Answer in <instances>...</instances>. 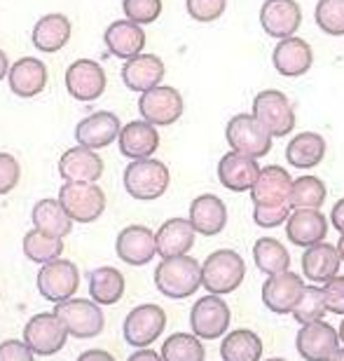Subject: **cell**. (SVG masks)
Instances as JSON below:
<instances>
[{"label": "cell", "instance_id": "obj_1", "mask_svg": "<svg viewBox=\"0 0 344 361\" xmlns=\"http://www.w3.org/2000/svg\"><path fill=\"white\" fill-rule=\"evenodd\" d=\"M155 286L167 298H190L202 286V265L192 256L162 258V263L155 268Z\"/></svg>", "mask_w": 344, "mask_h": 361}, {"label": "cell", "instance_id": "obj_2", "mask_svg": "<svg viewBox=\"0 0 344 361\" xmlns=\"http://www.w3.org/2000/svg\"><path fill=\"white\" fill-rule=\"evenodd\" d=\"M246 263L236 251L218 249L202 263V286L213 295L232 293L241 286Z\"/></svg>", "mask_w": 344, "mask_h": 361}, {"label": "cell", "instance_id": "obj_3", "mask_svg": "<svg viewBox=\"0 0 344 361\" xmlns=\"http://www.w3.org/2000/svg\"><path fill=\"white\" fill-rule=\"evenodd\" d=\"M169 180H171L169 167L164 162L155 160V157L134 160L125 169V190L134 200L141 202L160 200L169 190Z\"/></svg>", "mask_w": 344, "mask_h": 361}, {"label": "cell", "instance_id": "obj_4", "mask_svg": "<svg viewBox=\"0 0 344 361\" xmlns=\"http://www.w3.org/2000/svg\"><path fill=\"white\" fill-rule=\"evenodd\" d=\"M225 139L229 148L236 150V153L260 160L272 150V139L274 136L260 125V120L253 113H239L234 118H229L225 127Z\"/></svg>", "mask_w": 344, "mask_h": 361}, {"label": "cell", "instance_id": "obj_5", "mask_svg": "<svg viewBox=\"0 0 344 361\" xmlns=\"http://www.w3.org/2000/svg\"><path fill=\"white\" fill-rule=\"evenodd\" d=\"M253 115L274 139H281L295 129V108L279 90H265L257 94L253 99Z\"/></svg>", "mask_w": 344, "mask_h": 361}, {"label": "cell", "instance_id": "obj_6", "mask_svg": "<svg viewBox=\"0 0 344 361\" xmlns=\"http://www.w3.org/2000/svg\"><path fill=\"white\" fill-rule=\"evenodd\" d=\"M59 202L73 223H94L106 212V192L96 183H63Z\"/></svg>", "mask_w": 344, "mask_h": 361}, {"label": "cell", "instance_id": "obj_7", "mask_svg": "<svg viewBox=\"0 0 344 361\" xmlns=\"http://www.w3.org/2000/svg\"><path fill=\"white\" fill-rule=\"evenodd\" d=\"M54 314L63 322L68 334L73 338H96L106 326L103 312L98 302L87 298H68L54 307Z\"/></svg>", "mask_w": 344, "mask_h": 361}, {"label": "cell", "instance_id": "obj_8", "mask_svg": "<svg viewBox=\"0 0 344 361\" xmlns=\"http://www.w3.org/2000/svg\"><path fill=\"white\" fill-rule=\"evenodd\" d=\"M68 336V329L54 312H40L31 317L24 329V343L33 350V355L40 357H52L61 352Z\"/></svg>", "mask_w": 344, "mask_h": 361}, {"label": "cell", "instance_id": "obj_9", "mask_svg": "<svg viewBox=\"0 0 344 361\" xmlns=\"http://www.w3.org/2000/svg\"><path fill=\"white\" fill-rule=\"evenodd\" d=\"M229 322H232V312L220 295H204L190 310L192 334L202 341H216V338L225 336L229 331Z\"/></svg>", "mask_w": 344, "mask_h": 361}, {"label": "cell", "instance_id": "obj_10", "mask_svg": "<svg viewBox=\"0 0 344 361\" xmlns=\"http://www.w3.org/2000/svg\"><path fill=\"white\" fill-rule=\"evenodd\" d=\"M183 111H185V101L181 97V92L176 87H167V85L143 92L139 99L141 118L155 127L174 125V122L181 120Z\"/></svg>", "mask_w": 344, "mask_h": 361}, {"label": "cell", "instance_id": "obj_11", "mask_svg": "<svg viewBox=\"0 0 344 361\" xmlns=\"http://www.w3.org/2000/svg\"><path fill=\"white\" fill-rule=\"evenodd\" d=\"M164 329H167V312L155 302H146L127 314L125 341L136 350H146L164 334Z\"/></svg>", "mask_w": 344, "mask_h": 361}, {"label": "cell", "instance_id": "obj_12", "mask_svg": "<svg viewBox=\"0 0 344 361\" xmlns=\"http://www.w3.org/2000/svg\"><path fill=\"white\" fill-rule=\"evenodd\" d=\"M77 286H80V270L73 261H66V258L42 265L38 272V293L56 305L73 298Z\"/></svg>", "mask_w": 344, "mask_h": 361}, {"label": "cell", "instance_id": "obj_13", "mask_svg": "<svg viewBox=\"0 0 344 361\" xmlns=\"http://www.w3.org/2000/svg\"><path fill=\"white\" fill-rule=\"evenodd\" d=\"M106 87H108V78L101 63L91 59H77L66 71V90L75 101L91 104V101L101 99Z\"/></svg>", "mask_w": 344, "mask_h": 361}, {"label": "cell", "instance_id": "obj_14", "mask_svg": "<svg viewBox=\"0 0 344 361\" xmlns=\"http://www.w3.org/2000/svg\"><path fill=\"white\" fill-rule=\"evenodd\" d=\"M295 350L305 361H331V357L340 350V334L326 322L305 324L298 331Z\"/></svg>", "mask_w": 344, "mask_h": 361}, {"label": "cell", "instance_id": "obj_15", "mask_svg": "<svg viewBox=\"0 0 344 361\" xmlns=\"http://www.w3.org/2000/svg\"><path fill=\"white\" fill-rule=\"evenodd\" d=\"M120 132H122V122L117 115L110 111H96L77 122L75 141H77V146L101 150L117 141Z\"/></svg>", "mask_w": 344, "mask_h": 361}, {"label": "cell", "instance_id": "obj_16", "mask_svg": "<svg viewBox=\"0 0 344 361\" xmlns=\"http://www.w3.org/2000/svg\"><path fill=\"white\" fill-rule=\"evenodd\" d=\"M293 178L284 167L269 164L260 171L255 185L250 188V200L253 207H286L293 204Z\"/></svg>", "mask_w": 344, "mask_h": 361}, {"label": "cell", "instance_id": "obj_17", "mask_svg": "<svg viewBox=\"0 0 344 361\" xmlns=\"http://www.w3.org/2000/svg\"><path fill=\"white\" fill-rule=\"evenodd\" d=\"M260 24L269 38H291L300 31L302 10L298 0H265L260 7Z\"/></svg>", "mask_w": 344, "mask_h": 361}, {"label": "cell", "instance_id": "obj_18", "mask_svg": "<svg viewBox=\"0 0 344 361\" xmlns=\"http://www.w3.org/2000/svg\"><path fill=\"white\" fill-rule=\"evenodd\" d=\"M305 291V281L300 274L286 270L281 274H272L262 284V302L276 314H293L300 295Z\"/></svg>", "mask_w": 344, "mask_h": 361}, {"label": "cell", "instance_id": "obj_19", "mask_svg": "<svg viewBox=\"0 0 344 361\" xmlns=\"http://www.w3.org/2000/svg\"><path fill=\"white\" fill-rule=\"evenodd\" d=\"M115 251L127 265L141 268L153 261L157 254V235L146 226H127L117 235Z\"/></svg>", "mask_w": 344, "mask_h": 361}, {"label": "cell", "instance_id": "obj_20", "mask_svg": "<svg viewBox=\"0 0 344 361\" xmlns=\"http://www.w3.org/2000/svg\"><path fill=\"white\" fill-rule=\"evenodd\" d=\"M59 174L66 183H96L103 176V160L96 150L73 146L61 155Z\"/></svg>", "mask_w": 344, "mask_h": 361}, {"label": "cell", "instance_id": "obj_21", "mask_svg": "<svg viewBox=\"0 0 344 361\" xmlns=\"http://www.w3.org/2000/svg\"><path fill=\"white\" fill-rule=\"evenodd\" d=\"M117 143L120 153L127 160H148L160 148V132H157L155 125H150L146 120H132L127 125H122Z\"/></svg>", "mask_w": 344, "mask_h": 361}, {"label": "cell", "instance_id": "obj_22", "mask_svg": "<svg viewBox=\"0 0 344 361\" xmlns=\"http://www.w3.org/2000/svg\"><path fill=\"white\" fill-rule=\"evenodd\" d=\"M272 63H274L276 73L284 78L305 75L314 63L312 45L305 38H298V35L279 40V45L272 52Z\"/></svg>", "mask_w": 344, "mask_h": 361}, {"label": "cell", "instance_id": "obj_23", "mask_svg": "<svg viewBox=\"0 0 344 361\" xmlns=\"http://www.w3.org/2000/svg\"><path fill=\"white\" fill-rule=\"evenodd\" d=\"M260 164L255 157L241 155L232 150L225 153L218 162V180L223 183V188L232 192H250V188L255 185L257 176H260Z\"/></svg>", "mask_w": 344, "mask_h": 361}, {"label": "cell", "instance_id": "obj_24", "mask_svg": "<svg viewBox=\"0 0 344 361\" xmlns=\"http://www.w3.org/2000/svg\"><path fill=\"white\" fill-rule=\"evenodd\" d=\"M10 90L19 99H33L47 87V66L35 56H21L10 66Z\"/></svg>", "mask_w": 344, "mask_h": 361}, {"label": "cell", "instance_id": "obj_25", "mask_svg": "<svg viewBox=\"0 0 344 361\" xmlns=\"http://www.w3.org/2000/svg\"><path fill=\"white\" fill-rule=\"evenodd\" d=\"M328 235V221L319 209H295L286 221V237L295 247L310 249L321 244Z\"/></svg>", "mask_w": 344, "mask_h": 361}, {"label": "cell", "instance_id": "obj_26", "mask_svg": "<svg viewBox=\"0 0 344 361\" xmlns=\"http://www.w3.org/2000/svg\"><path fill=\"white\" fill-rule=\"evenodd\" d=\"M164 75H167V66L157 54H139L122 66V82L127 85V90L139 94L160 87Z\"/></svg>", "mask_w": 344, "mask_h": 361}, {"label": "cell", "instance_id": "obj_27", "mask_svg": "<svg viewBox=\"0 0 344 361\" xmlns=\"http://www.w3.org/2000/svg\"><path fill=\"white\" fill-rule=\"evenodd\" d=\"M103 42L113 56L129 61L143 54V49H146V31H143V26L129 19H117L106 28Z\"/></svg>", "mask_w": 344, "mask_h": 361}, {"label": "cell", "instance_id": "obj_28", "mask_svg": "<svg viewBox=\"0 0 344 361\" xmlns=\"http://www.w3.org/2000/svg\"><path fill=\"white\" fill-rule=\"evenodd\" d=\"M70 35H73V24L66 14L61 12H52V14H45L35 21L33 31H31V42L35 49L45 54H54L59 52L68 45Z\"/></svg>", "mask_w": 344, "mask_h": 361}, {"label": "cell", "instance_id": "obj_29", "mask_svg": "<svg viewBox=\"0 0 344 361\" xmlns=\"http://www.w3.org/2000/svg\"><path fill=\"white\" fill-rule=\"evenodd\" d=\"M190 223L199 235L216 237L227 226V207L218 195H199L190 204Z\"/></svg>", "mask_w": 344, "mask_h": 361}, {"label": "cell", "instance_id": "obj_30", "mask_svg": "<svg viewBox=\"0 0 344 361\" xmlns=\"http://www.w3.org/2000/svg\"><path fill=\"white\" fill-rule=\"evenodd\" d=\"M155 235L157 254L162 258H176L190 254V249L195 247L197 230L192 228L190 219H169L167 223H162V228Z\"/></svg>", "mask_w": 344, "mask_h": 361}, {"label": "cell", "instance_id": "obj_31", "mask_svg": "<svg viewBox=\"0 0 344 361\" xmlns=\"http://www.w3.org/2000/svg\"><path fill=\"white\" fill-rule=\"evenodd\" d=\"M340 265L342 258L338 247H333L328 242L314 244L302 256V274L310 281H317V284H328L331 279L338 277Z\"/></svg>", "mask_w": 344, "mask_h": 361}, {"label": "cell", "instance_id": "obj_32", "mask_svg": "<svg viewBox=\"0 0 344 361\" xmlns=\"http://www.w3.org/2000/svg\"><path fill=\"white\" fill-rule=\"evenodd\" d=\"M326 157V139L317 132H302L286 146V162L298 169H314Z\"/></svg>", "mask_w": 344, "mask_h": 361}, {"label": "cell", "instance_id": "obj_33", "mask_svg": "<svg viewBox=\"0 0 344 361\" xmlns=\"http://www.w3.org/2000/svg\"><path fill=\"white\" fill-rule=\"evenodd\" d=\"M33 228H38L40 233L54 235V237H68L73 233V219L66 214V209L61 207L59 197L52 200H40L31 212Z\"/></svg>", "mask_w": 344, "mask_h": 361}, {"label": "cell", "instance_id": "obj_34", "mask_svg": "<svg viewBox=\"0 0 344 361\" xmlns=\"http://www.w3.org/2000/svg\"><path fill=\"white\" fill-rule=\"evenodd\" d=\"M125 274L117 268H96L89 272V295L98 305H115L125 295Z\"/></svg>", "mask_w": 344, "mask_h": 361}, {"label": "cell", "instance_id": "obj_35", "mask_svg": "<svg viewBox=\"0 0 344 361\" xmlns=\"http://www.w3.org/2000/svg\"><path fill=\"white\" fill-rule=\"evenodd\" d=\"M220 357L223 361H260L262 357V341L260 336L248 329L229 331L220 345Z\"/></svg>", "mask_w": 344, "mask_h": 361}, {"label": "cell", "instance_id": "obj_36", "mask_svg": "<svg viewBox=\"0 0 344 361\" xmlns=\"http://www.w3.org/2000/svg\"><path fill=\"white\" fill-rule=\"evenodd\" d=\"M253 261L255 268L262 274H281L291 268V254L281 242L274 237H260L253 244Z\"/></svg>", "mask_w": 344, "mask_h": 361}, {"label": "cell", "instance_id": "obj_37", "mask_svg": "<svg viewBox=\"0 0 344 361\" xmlns=\"http://www.w3.org/2000/svg\"><path fill=\"white\" fill-rule=\"evenodd\" d=\"M24 254L28 261L40 263V265L59 261L63 254V237L40 233L38 228H33V230H28L24 237Z\"/></svg>", "mask_w": 344, "mask_h": 361}, {"label": "cell", "instance_id": "obj_38", "mask_svg": "<svg viewBox=\"0 0 344 361\" xmlns=\"http://www.w3.org/2000/svg\"><path fill=\"white\" fill-rule=\"evenodd\" d=\"M164 361H204L206 350L202 345V338L195 334H174L164 341L162 348Z\"/></svg>", "mask_w": 344, "mask_h": 361}, {"label": "cell", "instance_id": "obj_39", "mask_svg": "<svg viewBox=\"0 0 344 361\" xmlns=\"http://www.w3.org/2000/svg\"><path fill=\"white\" fill-rule=\"evenodd\" d=\"M326 185L317 176H300L293 180V209H319L326 202Z\"/></svg>", "mask_w": 344, "mask_h": 361}, {"label": "cell", "instance_id": "obj_40", "mask_svg": "<svg viewBox=\"0 0 344 361\" xmlns=\"http://www.w3.org/2000/svg\"><path fill=\"white\" fill-rule=\"evenodd\" d=\"M326 312H328V305H326L324 288H319V286H305V291H302V295H300L295 310H293V317H295V322L305 326V324L321 322Z\"/></svg>", "mask_w": 344, "mask_h": 361}, {"label": "cell", "instance_id": "obj_41", "mask_svg": "<svg viewBox=\"0 0 344 361\" xmlns=\"http://www.w3.org/2000/svg\"><path fill=\"white\" fill-rule=\"evenodd\" d=\"M319 28L328 35L342 38L344 35V0H319L314 10Z\"/></svg>", "mask_w": 344, "mask_h": 361}, {"label": "cell", "instance_id": "obj_42", "mask_svg": "<svg viewBox=\"0 0 344 361\" xmlns=\"http://www.w3.org/2000/svg\"><path fill=\"white\" fill-rule=\"evenodd\" d=\"M122 10H125V19L139 26H148L160 19L162 0H122Z\"/></svg>", "mask_w": 344, "mask_h": 361}, {"label": "cell", "instance_id": "obj_43", "mask_svg": "<svg viewBox=\"0 0 344 361\" xmlns=\"http://www.w3.org/2000/svg\"><path fill=\"white\" fill-rule=\"evenodd\" d=\"M185 10L199 24H211L227 10V0H185Z\"/></svg>", "mask_w": 344, "mask_h": 361}, {"label": "cell", "instance_id": "obj_44", "mask_svg": "<svg viewBox=\"0 0 344 361\" xmlns=\"http://www.w3.org/2000/svg\"><path fill=\"white\" fill-rule=\"evenodd\" d=\"M293 204L286 207H253V221L260 228H279L291 219Z\"/></svg>", "mask_w": 344, "mask_h": 361}, {"label": "cell", "instance_id": "obj_45", "mask_svg": "<svg viewBox=\"0 0 344 361\" xmlns=\"http://www.w3.org/2000/svg\"><path fill=\"white\" fill-rule=\"evenodd\" d=\"M21 178V164L14 155L0 153V195H7L17 188Z\"/></svg>", "mask_w": 344, "mask_h": 361}, {"label": "cell", "instance_id": "obj_46", "mask_svg": "<svg viewBox=\"0 0 344 361\" xmlns=\"http://www.w3.org/2000/svg\"><path fill=\"white\" fill-rule=\"evenodd\" d=\"M324 293H326V305H328V312L333 314H344V277H335L331 279L328 284L324 286Z\"/></svg>", "mask_w": 344, "mask_h": 361}, {"label": "cell", "instance_id": "obj_47", "mask_svg": "<svg viewBox=\"0 0 344 361\" xmlns=\"http://www.w3.org/2000/svg\"><path fill=\"white\" fill-rule=\"evenodd\" d=\"M33 350L21 341L0 343V361H35Z\"/></svg>", "mask_w": 344, "mask_h": 361}, {"label": "cell", "instance_id": "obj_48", "mask_svg": "<svg viewBox=\"0 0 344 361\" xmlns=\"http://www.w3.org/2000/svg\"><path fill=\"white\" fill-rule=\"evenodd\" d=\"M331 221H333L335 230H338L340 235H344V197L338 202V204L333 207V212H331Z\"/></svg>", "mask_w": 344, "mask_h": 361}, {"label": "cell", "instance_id": "obj_49", "mask_svg": "<svg viewBox=\"0 0 344 361\" xmlns=\"http://www.w3.org/2000/svg\"><path fill=\"white\" fill-rule=\"evenodd\" d=\"M77 361H115V357L106 350H87L77 357Z\"/></svg>", "mask_w": 344, "mask_h": 361}, {"label": "cell", "instance_id": "obj_50", "mask_svg": "<svg viewBox=\"0 0 344 361\" xmlns=\"http://www.w3.org/2000/svg\"><path fill=\"white\" fill-rule=\"evenodd\" d=\"M127 361H164L162 355H157L155 350H136L132 357H129Z\"/></svg>", "mask_w": 344, "mask_h": 361}, {"label": "cell", "instance_id": "obj_51", "mask_svg": "<svg viewBox=\"0 0 344 361\" xmlns=\"http://www.w3.org/2000/svg\"><path fill=\"white\" fill-rule=\"evenodd\" d=\"M7 75H10V59H7V54L0 49V80H5Z\"/></svg>", "mask_w": 344, "mask_h": 361}, {"label": "cell", "instance_id": "obj_52", "mask_svg": "<svg viewBox=\"0 0 344 361\" xmlns=\"http://www.w3.org/2000/svg\"><path fill=\"white\" fill-rule=\"evenodd\" d=\"M338 251H340V258H342V263H344V235L340 237V242H338Z\"/></svg>", "mask_w": 344, "mask_h": 361}, {"label": "cell", "instance_id": "obj_53", "mask_svg": "<svg viewBox=\"0 0 344 361\" xmlns=\"http://www.w3.org/2000/svg\"><path fill=\"white\" fill-rule=\"evenodd\" d=\"M331 361H344V350H338L335 355L331 357Z\"/></svg>", "mask_w": 344, "mask_h": 361}, {"label": "cell", "instance_id": "obj_54", "mask_svg": "<svg viewBox=\"0 0 344 361\" xmlns=\"http://www.w3.org/2000/svg\"><path fill=\"white\" fill-rule=\"evenodd\" d=\"M338 334H340V341L344 343V319H342V326L338 329Z\"/></svg>", "mask_w": 344, "mask_h": 361}, {"label": "cell", "instance_id": "obj_55", "mask_svg": "<svg viewBox=\"0 0 344 361\" xmlns=\"http://www.w3.org/2000/svg\"><path fill=\"white\" fill-rule=\"evenodd\" d=\"M267 361H286V359H281V357H272V359H267Z\"/></svg>", "mask_w": 344, "mask_h": 361}]
</instances>
